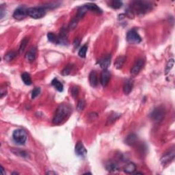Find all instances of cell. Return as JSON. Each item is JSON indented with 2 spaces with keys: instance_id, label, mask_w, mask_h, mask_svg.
<instances>
[{
  "instance_id": "2e32d148",
  "label": "cell",
  "mask_w": 175,
  "mask_h": 175,
  "mask_svg": "<svg viewBox=\"0 0 175 175\" xmlns=\"http://www.w3.org/2000/svg\"><path fill=\"white\" fill-rule=\"evenodd\" d=\"M174 159V151H170L169 153H165L164 155H163L162 157V163L163 164H165V163H168L171 162Z\"/></svg>"
},
{
  "instance_id": "9c48e42d",
  "label": "cell",
  "mask_w": 175,
  "mask_h": 175,
  "mask_svg": "<svg viewBox=\"0 0 175 175\" xmlns=\"http://www.w3.org/2000/svg\"><path fill=\"white\" fill-rule=\"evenodd\" d=\"M75 153L76 155L82 157H85L87 155V151L85 148L84 144L82 142H78L75 145Z\"/></svg>"
},
{
  "instance_id": "30bf717a",
  "label": "cell",
  "mask_w": 175,
  "mask_h": 175,
  "mask_svg": "<svg viewBox=\"0 0 175 175\" xmlns=\"http://www.w3.org/2000/svg\"><path fill=\"white\" fill-rule=\"evenodd\" d=\"M144 64V61L142 59H139L136 61V62L134 64V66H133V68L131 69V74L133 76H135L138 75V73H140V71H141V69L143 67Z\"/></svg>"
},
{
  "instance_id": "7a4b0ae2",
  "label": "cell",
  "mask_w": 175,
  "mask_h": 175,
  "mask_svg": "<svg viewBox=\"0 0 175 175\" xmlns=\"http://www.w3.org/2000/svg\"><path fill=\"white\" fill-rule=\"evenodd\" d=\"M131 6L132 12H136L138 15H144L152 10L153 4L150 1H133Z\"/></svg>"
},
{
  "instance_id": "74e56055",
  "label": "cell",
  "mask_w": 175,
  "mask_h": 175,
  "mask_svg": "<svg viewBox=\"0 0 175 175\" xmlns=\"http://www.w3.org/2000/svg\"><path fill=\"white\" fill-rule=\"evenodd\" d=\"M1 173L2 174H6V172H4V167L2 166V165L1 166Z\"/></svg>"
},
{
  "instance_id": "836d02e7",
  "label": "cell",
  "mask_w": 175,
  "mask_h": 175,
  "mask_svg": "<svg viewBox=\"0 0 175 175\" xmlns=\"http://www.w3.org/2000/svg\"><path fill=\"white\" fill-rule=\"evenodd\" d=\"M71 94H72L73 97L76 99L77 97L78 94H79V88L77 86H74L71 89Z\"/></svg>"
},
{
  "instance_id": "3957f363",
  "label": "cell",
  "mask_w": 175,
  "mask_h": 175,
  "mask_svg": "<svg viewBox=\"0 0 175 175\" xmlns=\"http://www.w3.org/2000/svg\"><path fill=\"white\" fill-rule=\"evenodd\" d=\"M46 13H47V9L44 6L32 7V8H28L27 10V15L29 17L33 18L34 19H41V18L45 17Z\"/></svg>"
},
{
  "instance_id": "5bb4252c",
  "label": "cell",
  "mask_w": 175,
  "mask_h": 175,
  "mask_svg": "<svg viewBox=\"0 0 175 175\" xmlns=\"http://www.w3.org/2000/svg\"><path fill=\"white\" fill-rule=\"evenodd\" d=\"M133 87V80L131 79L126 80V82H125V84H124V86H123L124 93L126 94V95L129 94L131 93V92L132 91Z\"/></svg>"
},
{
  "instance_id": "e575fe53",
  "label": "cell",
  "mask_w": 175,
  "mask_h": 175,
  "mask_svg": "<svg viewBox=\"0 0 175 175\" xmlns=\"http://www.w3.org/2000/svg\"><path fill=\"white\" fill-rule=\"evenodd\" d=\"M4 5H1L0 6V16H1V19L4 17V13H5V8H4Z\"/></svg>"
},
{
  "instance_id": "d6986e66",
  "label": "cell",
  "mask_w": 175,
  "mask_h": 175,
  "mask_svg": "<svg viewBox=\"0 0 175 175\" xmlns=\"http://www.w3.org/2000/svg\"><path fill=\"white\" fill-rule=\"evenodd\" d=\"M126 143L129 146H133L138 142V136L135 133H131L126 138Z\"/></svg>"
},
{
  "instance_id": "d4e9b609",
  "label": "cell",
  "mask_w": 175,
  "mask_h": 175,
  "mask_svg": "<svg viewBox=\"0 0 175 175\" xmlns=\"http://www.w3.org/2000/svg\"><path fill=\"white\" fill-rule=\"evenodd\" d=\"M16 56H17V53L14 51H12L7 53L5 55V56H4V60L6 62H10L15 59Z\"/></svg>"
},
{
  "instance_id": "9a60e30c",
  "label": "cell",
  "mask_w": 175,
  "mask_h": 175,
  "mask_svg": "<svg viewBox=\"0 0 175 175\" xmlns=\"http://www.w3.org/2000/svg\"><path fill=\"white\" fill-rule=\"evenodd\" d=\"M89 82L92 87H96L98 85V77L95 71H92L89 75Z\"/></svg>"
},
{
  "instance_id": "484cf974",
  "label": "cell",
  "mask_w": 175,
  "mask_h": 175,
  "mask_svg": "<svg viewBox=\"0 0 175 175\" xmlns=\"http://www.w3.org/2000/svg\"><path fill=\"white\" fill-rule=\"evenodd\" d=\"M123 2L121 1H112L110 2V6L114 9H119L123 6Z\"/></svg>"
},
{
  "instance_id": "4dcf8cb0",
  "label": "cell",
  "mask_w": 175,
  "mask_h": 175,
  "mask_svg": "<svg viewBox=\"0 0 175 175\" xmlns=\"http://www.w3.org/2000/svg\"><path fill=\"white\" fill-rule=\"evenodd\" d=\"M47 38L50 42L57 43V37L56 34H54L53 32H49L47 34Z\"/></svg>"
},
{
  "instance_id": "8992f818",
  "label": "cell",
  "mask_w": 175,
  "mask_h": 175,
  "mask_svg": "<svg viewBox=\"0 0 175 175\" xmlns=\"http://www.w3.org/2000/svg\"><path fill=\"white\" fill-rule=\"evenodd\" d=\"M126 40L131 44H138L141 42L142 38L135 29H131L126 34Z\"/></svg>"
},
{
  "instance_id": "d6a6232c",
  "label": "cell",
  "mask_w": 175,
  "mask_h": 175,
  "mask_svg": "<svg viewBox=\"0 0 175 175\" xmlns=\"http://www.w3.org/2000/svg\"><path fill=\"white\" fill-rule=\"evenodd\" d=\"M40 92H41L40 88H38V87L35 88L32 90V99H34L36 96H38L39 94H40Z\"/></svg>"
},
{
  "instance_id": "ac0fdd59",
  "label": "cell",
  "mask_w": 175,
  "mask_h": 175,
  "mask_svg": "<svg viewBox=\"0 0 175 175\" xmlns=\"http://www.w3.org/2000/svg\"><path fill=\"white\" fill-rule=\"evenodd\" d=\"M120 117H121V114H118V113H113V114H110L107 119L106 125H111L114 124Z\"/></svg>"
},
{
  "instance_id": "83f0119b",
  "label": "cell",
  "mask_w": 175,
  "mask_h": 175,
  "mask_svg": "<svg viewBox=\"0 0 175 175\" xmlns=\"http://www.w3.org/2000/svg\"><path fill=\"white\" fill-rule=\"evenodd\" d=\"M85 106H86V101L84 99H80L78 101L77 105V110L78 112H82L84 110Z\"/></svg>"
},
{
  "instance_id": "603a6c76",
  "label": "cell",
  "mask_w": 175,
  "mask_h": 175,
  "mask_svg": "<svg viewBox=\"0 0 175 175\" xmlns=\"http://www.w3.org/2000/svg\"><path fill=\"white\" fill-rule=\"evenodd\" d=\"M126 60V57L125 56H119L118 58L116 60V62H115L114 65L116 66V68H121L122 66H123L124 63Z\"/></svg>"
},
{
  "instance_id": "52a82bcc",
  "label": "cell",
  "mask_w": 175,
  "mask_h": 175,
  "mask_svg": "<svg viewBox=\"0 0 175 175\" xmlns=\"http://www.w3.org/2000/svg\"><path fill=\"white\" fill-rule=\"evenodd\" d=\"M27 10H28V8H27L25 6H21L18 7V8L14 11V13L12 15L13 18L16 20L19 21L25 19L27 16H28V15H27Z\"/></svg>"
},
{
  "instance_id": "44dd1931",
  "label": "cell",
  "mask_w": 175,
  "mask_h": 175,
  "mask_svg": "<svg viewBox=\"0 0 175 175\" xmlns=\"http://www.w3.org/2000/svg\"><path fill=\"white\" fill-rule=\"evenodd\" d=\"M51 85L54 87H55V88H56L57 91H59V92L63 91V90H64L63 84H62V83L60 82L59 80L57 79V78H55V79L52 80Z\"/></svg>"
},
{
  "instance_id": "f35d334b",
  "label": "cell",
  "mask_w": 175,
  "mask_h": 175,
  "mask_svg": "<svg viewBox=\"0 0 175 175\" xmlns=\"http://www.w3.org/2000/svg\"><path fill=\"white\" fill-rule=\"evenodd\" d=\"M12 174H18L17 172H14V173H12Z\"/></svg>"
},
{
  "instance_id": "d590c367",
  "label": "cell",
  "mask_w": 175,
  "mask_h": 175,
  "mask_svg": "<svg viewBox=\"0 0 175 175\" xmlns=\"http://www.w3.org/2000/svg\"><path fill=\"white\" fill-rule=\"evenodd\" d=\"M88 116L90 117V118H91V120L93 121V120H94V118H96V117L98 116V114L95 112H92L88 115Z\"/></svg>"
},
{
  "instance_id": "e0dca14e",
  "label": "cell",
  "mask_w": 175,
  "mask_h": 175,
  "mask_svg": "<svg viewBox=\"0 0 175 175\" xmlns=\"http://www.w3.org/2000/svg\"><path fill=\"white\" fill-rule=\"evenodd\" d=\"M84 7L86 8V10H90L92 12L101 14L102 13V10L97 5H96L95 4L93 3H88L84 5Z\"/></svg>"
},
{
  "instance_id": "6da1fadb",
  "label": "cell",
  "mask_w": 175,
  "mask_h": 175,
  "mask_svg": "<svg viewBox=\"0 0 175 175\" xmlns=\"http://www.w3.org/2000/svg\"><path fill=\"white\" fill-rule=\"evenodd\" d=\"M72 108L68 104L66 103H62L57 107L54 116L52 120V123L54 125H59L65 121L69 116Z\"/></svg>"
},
{
  "instance_id": "7402d4cb",
  "label": "cell",
  "mask_w": 175,
  "mask_h": 175,
  "mask_svg": "<svg viewBox=\"0 0 175 175\" xmlns=\"http://www.w3.org/2000/svg\"><path fill=\"white\" fill-rule=\"evenodd\" d=\"M21 79L24 82L25 85H27V86H29L32 84V81L31 79V76L29 73H24L21 75Z\"/></svg>"
},
{
  "instance_id": "cb8c5ba5",
  "label": "cell",
  "mask_w": 175,
  "mask_h": 175,
  "mask_svg": "<svg viewBox=\"0 0 175 175\" xmlns=\"http://www.w3.org/2000/svg\"><path fill=\"white\" fill-rule=\"evenodd\" d=\"M29 42V38H24L23 39L21 43L20 47H19V54H22L24 52V51L26 48L27 43Z\"/></svg>"
},
{
  "instance_id": "5b68a950",
  "label": "cell",
  "mask_w": 175,
  "mask_h": 175,
  "mask_svg": "<svg viewBox=\"0 0 175 175\" xmlns=\"http://www.w3.org/2000/svg\"><path fill=\"white\" fill-rule=\"evenodd\" d=\"M165 114V108L163 107H158L155 108L153 112L151 113V118L155 122H160L162 121L164 118Z\"/></svg>"
},
{
  "instance_id": "7c38bea8",
  "label": "cell",
  "mask_w": 175,
  "mask_h": 175,
  "mask_svg": "<svg viewBox=\"0 0 175 175\" xmlns=\"http://www.w3.org/2000/svg\"><path fill=\"white\" fill-rule=\"evenodd\" d=\"M36 53H37V50H36V48H32V49H29L28 51L26 53L25 59H26L27 61H28L29 62H33L36 59Z\"/></svg>"
},
{
  "instance_id": "277c9868",
  "label": "cell",
  "mask_w": 175,
  "mask_h": 175,
  "mask_svg": "<svg viewBox=\"0 0 175 175\" xmlns=\"http://www.w3.org/2000/svg\"><path fill=\"white\" fill-rule=\"evenodd\" d=\"M12 138L15 142L18 145H24L27 139L26 132L21 129H18L14 131Z\"/></svg>"
},
{
  "instance_id": "f1b7e54d",
  "label": "cell",
  "mask_w": 175,
  "mask_h": 175,
  "mask_svg": "<svg viewBox=\"0 0 175 175\" xmlns=\"http://www.w3.org/2000/svg\"><path fill=\"white\" fill-rule=\"evenodd\" d=\"M88 51V46L86 45H84L81 47V49H79V52H78V55L79 57H85L86 56V53Z\"/></svg>"
},
{
  "instance_id": "4316f807",
  "label": "cell",
  "mask_w": 175,
  "mask_h": 175,
  "mask_svg": "<svg viewBox=\"0 0 175 175\" xmlns=\"http://www.w3.org/2000/svg\"><path fill=\"white\" fill-rule=\"evenodd\" d=\"M73 67V64H68V65H66L62 70V74L65 76L69 75L70 74V73L71 72V71H72Z\"/></svg>"
},
{
  "instance_id": "ba28073f",
  "label": "cell",
  "mask_w": 175,
  "mask_h": 175,
  "mask_svg": "<svg viewBox=\"0 0 175 175\" xmlns=\"http://www.w3.org/2000/svg\"><path fill=\"white\" fill-rule=\"evenodd\" d=\"M110 78H111V73L109 71L103 70L100 75V83L103 87H105L109 84Z\"/></svg>"
},
{
  "instance_id": "4fadbf2b",
  "label": "cell",
  "mask_w": 175,
  "mask_h": 175,
  "mask_svg": "<svg viewBox=\"0 0 175 175\" xmlns=\"http://www.w3.org/2000/svg\"><path fill=\"white\" fill-rule=\"evenodd\" d=\"M110 63H111V56L110 55H108V56L103 57V59H101L99 62V64L101 68H103V70L107 69V68L110 65Z\"/></svg>"
},
{
  "instance_id": "f546056e",
  "label": "cell",
  "mask_w": 175,
  "mask_h": 175,
  "mask_svg": "<svg viewBox=\"0 0 175 175\" xmlns=\"http://www.w3.org/2000/svg\"><path fill=\"white\" fill-rule=\"evenodd\" d=\"M106 169L110 172H115L116 170L118 169V165L116 164V163H110L107 165Z\"/></svg>"
},
{
  "instance_id": "ffe728a7",
  "label": "cell",
  "mask_w": 175,
  "mask_h": 175,
  "mask_svg": "<svg viewBox=\"0 0 175 175\" xmlns=\"http://www.w3.org/2000/svg\"><path fill=\"white\" fill-rule=\"evenodd\" d=\"M136 170V165L134 163H128L124 168V172L126 174H133Z\"/></svg>"
},
{
  "instance_id": "1f68e13d",
  "label": "cell",
  "mask_w": 175,
  "mask_h": 175,
  "mask_svg": "<svg viewBox=\"0 0 175 175\" xmlns=\"http://www.w3.org/2000/svg\"><path fill=\"white\" fill-rule=\"evenodd\" d=\"M174 63V61L173 58L170 59L168 61V62L167 66H166V68H165V73H166V74L167 73H168L170 72V71L173 68Z\"/></svg>"
},
{
  "instance_id": "8fae6325",
  "label": "cell",
  "mask_w": 175,
  "mask_h": 175,
  "mask_svg": "<svg viewBox=\"0 0 175 175\" xmlns=\"http://www.w3.org/2000/svg\"><path fill=\"white\" fill-rule=\"evenodd\" d=\"M68 34L67 30L65 28H62L60 32L59 37H57V44H61V45H66V44H68Z\"/></svg>"
},
{
  "instance_id": "8d00e7d4",
  "label": "cell",
  "mask_w": 175,
  "mask_h": 175,
  "mask_svg": "<svg viewBox=\"0 0 175 175\" xmlns=\"http://www.w3.org/2000/svg\"><path fill=\"white\" fill-rule=\"evenodd\" d=\"M47 174H57V173L54 171H49L47 172Z\"/></svg>"
}]
</instances>
